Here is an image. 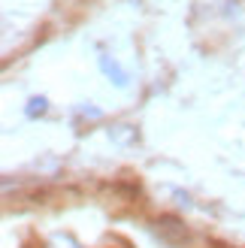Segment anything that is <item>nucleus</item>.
Returning <instances> with one entry per match:
<instances>
[{"label": "nucleus", "mask_w": 245, "mask_h": 248, "mask_svg": "<svg viewBox=\"0 0 245 248\" xmlns=\"http://www.w3.org/2000/svg\"><path fill=\"white\" fill-rule=\"evenodd\" d=\"M100 67H103V73H106V76H112V79H115V85H127V76L121 73V67L115 64V61L103 58V61H100Z\"/></svg>", "instance_id": "obj_1"}, {"label": "nucleus", "mask_w": 245, "mask_h": 248, "mask_svg": "<svg viewBox=\"0 0 245 248\" xmlns=\"http://www.w3.org/2000/svg\"><path fill=\"white\" fill-rule=\"evenodd\" d=\"M36 112H46V100H43V97H40V100H36V97L31 100V109H28V115H36Z\"/></svg>", "instance_id": "obj_2"}]
</instances>
